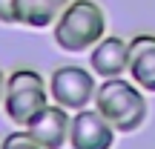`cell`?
Instances as JSON below:
<instances>
[{"mask_svg": "<svg viewBox=\"0 0 155 149\" xmlns=\"http://www.w3.org/2000/svg\"><path fill=\"white\" fill-rule=\"evenodd\" d=\"M115 138H118L115 126L95 106L72 112V126H69V146L72 149H112Z\"/></svg>", "mask_w": 155, "mask_h": 149, "instance_id": "5", "label": "cell"}, {"mask_svg": "<svg viewBox=\"0 0 155 149\" xmlns=\"http://www.w3.org/2000/svg\"><path fill=\"white\" fill-rule=\"evenodd\" d=\"M3 92H6V72L0 69V106H3Z\"/></svg>", "mask_w": 155, "mask_h": 149, "instance_id": "12", "label": "cell"}, {"mask_svg": "<svg viewBox=\"0 0 155 149\" xmlns=\"http://www.w3.org/2000/svg\"><path fill=\"white\" fill-rule=\"evenodd\" d=\"M92 106L115 126L118 135H132L147 123L150 115V103H147V92L135 86L129 77H109V80L98 83Z\"/></svg>", "mask_w": 155, "mask_h": 149, "instance_id": "1", "label": "cell"}, {"mask_svg": "<svg viewBox=\"0 0 155 149\" xmlns=\"http://www.w3.org/2000/svg\"><path fill=\"white\" fill-rule=\"evenodd\" d=\"M95 92H98V77L92 69H83L78 63H63L49 77V98L52 103L63 106L69 112L92 106Z\"/></svg>", "mask_w": 155, "mask_h": 149, "instance_id": "4", "label": "cell"}, {"mask_svg": "<svg viewBox=\"0 0 155 149\" xmlns=\"http://www.w3.org/2000/svg\"><path fill=\"white\" fill-rule=\"evenodd\" d=\"M0 23L17 26V0H0Z\"/></svg>", "mask_w": 155, "mask_h": 149, "instance_id": "11", "label": "cell"}, {"mask_svg": "<svg viewBox=\"0 0 155 149\" xmlns=\"http://www.w3.org/2000/svg\"><path fill=\"white\" fill-rule=\"evenodd\" d=\"M69 0H17V26L26 29H52Z\"/></svg>", "mask_w": 155, "mask_h": 149, "instance_id": "9", "label": "cell"}, {"mask_svg": "<svg viewBox=\"0 0 155 149\" xmlns=\"http://www.w3.org/2000/svg\"><path fill=\"white\" fill-rule=\"evenodd\" d=\"M52 103L49 98V80L38 69L20 66L6 75V92H3V112L15 126L26 129L46 106Z\"/></svg>", "mask_w": 155, "mask_h": 149, "instance_id": "3", "label": "cell"}, {"mask_svg": "<svg viewBox=\"0 0 155 149\" xmlns=\"http://www.w3.org/2000/svg\"><path fill=\"white\" fill-rule=\"evenodd\" d=\"M69 126H72V112L58 106V103H49L26 126V132L43 149H63L69 144Z\"/></svg>", "mask_w": 155, "mask_h": 149, "instance_id": "7", "label": "cell"}, {"mask_svg": "<svg viewBox=\"0 0 155 149\" xmlns=\"http://www.w3.org/2000/svg\"><path fill=\"white\" fill-rule=\"evenodd\" d=\"M127 75L147 95H155V34L152 32H141L135 37H129Z\"/></svg>", "mask_w": 155, "mask_h": 149, "instance_id": "8", "label": "cell"}, {"mask_svg": "<svg viewBox=\"0 0 155 149\" xmlns=\"http://www.w3.org/2000/svg\"><path fill=\"white\" fill-rule=\"evenodd\" d=\"M104 34H106V11L95 0H69L63 15L52 26V37H55L58 49L69 52V55L89 52Z\"/></svg>", "mask_w": 155, "mask_h": 149, "instance_id": "2", "label": "cell"}, {"mask_svg": "<svg viewBox=\"0 0 155 149\" xmlns=\"http://www.w3.org/2000/svg\"><path fill=\"white\" fill-rule=\"evenodd\" d=\"M127 66H129V40L118 37V34H104L89 49V69L101 80L124 77Z\"/></svg>", "mask_w": 155, "mask_h": 149, "instance_id": "6", "label": "cell"}, {"mask_svg": "<svg viewBox=\"0 0 155 149\" xmlns=\"http://www.w3.org/2000/svg\"><path fill=\"white\" fill-rule=\"evenodd\" d=\"M0 149H43L26 129H17V132H9L3 141H0Z\"/></svg>", "mask_w": 155, "mask_h": 149, "instance_id": "10", "label": "cell"}]
</instances>
